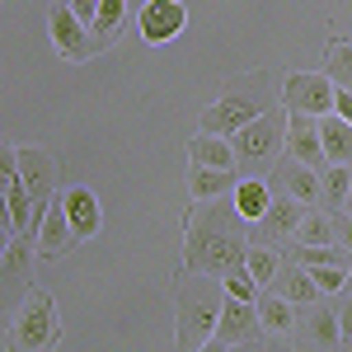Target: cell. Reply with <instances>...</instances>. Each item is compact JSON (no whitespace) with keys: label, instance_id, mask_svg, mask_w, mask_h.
I'll use <instances>...</instances> for the list:
<instances>
[{"label":"cell","instance_id":"cell-31","mask_svg":"<svg viewBox=\"0 0 352 352\" xmlns=\"http://www.w3.org/2000/svg\"><path fill=\"white\" fill-rule=\"evenodd\" d=\"M71 10L80 14L85 24H94V14H99V0H71Z\"/></svg>","mask_w":352,"mask_h":352},{"label":"cell","instance_id":"cell-8","mask_svg":"<svg viewBox=\"0 0 352 352\" xmlns=\"http://www.w3.org/2000/svg\"><path fill=\"white\" fill-rule=\"evenodd\" d=\"M263 338V320H258V300H240L226 292V310H221V324L212 348H244V343H258Z\"/></svg>","mask_w":352,"mask_h":352},{"label":"cell","instance_id":"cell-12","mask_svg":"<svg viewBox=\"0 0 352 352\" xmlns=\"http://www.w3.org/2000/svg\"><path fill=\"white\" fill-rule=\"evenodd\" d=\"M263 109H268V99H244V94H226V99H217L212 109H202L197 127H202V132H217V136H235L244 122H254V118H258Z\"/></svg>","mask_w":352,"mask_h":352},{"label":"cell","instance_id":"cell-27","mask_svg":"<svg viewBox=\"0 0 352 352\" xmlns=\"http://www.w3.org/2000/svg\"><path fill=\"white\" fill-rule=\"evenodd\" d=\"M296 240L300 244H333L338 240V235H333V212H329V207H310L305 221H300V230H296Z\"/></svg>","mask_w":352,"mask_h":352},{"label":"cell","instance_id":"cell-5","mask_svg":"<svg viewBox=\"0 0 352 352\" xmlns=\"http://www.w3.org/2000/svg\"><path fill=\"white\" fill-rule=\"evenodd\" d=\"M47 33H52V47L66 56V61H89L94 52H104L99 33L71 10V0H52V5H47Z\"/></svg>","mask_w":352,"mask_h":352},{"label":"cell","instance_id":"cell-7","mask_svg":"<svg viewBox=\"0 0 352 352\" xmlns=\"http://www.w3.org/2000/svg\"><path fill=\"white\" fill-rule=\"evenodd\" d=\"M305 212H310V207H305L300 197L277 192L272 207L249 226V240H258V244H292V240H296V230H300V221H305Z\"/></svg>","mask_w":352,"mask_h":352},{"label":"cell","instance_id":"cell-9","mask_svg":"<svg viewBox=\"0 0 352 352\" xmlns=\"http://www.w3.org/2000/svg\"><path fill=\"white\" fill-rule=\"evenodd\" d=\"M184 24H188L184 0H141V10H136V33H141V43H151V47L179 38Z\"/></svg>","mask_w":352,"mask_h":352},{"label":"cell","instance_id":"cell-23","mask_svg":"<svg viewBox=\"0 0 352 352\" xmlns=\"http://www.w3.org/2000/svg\"><path fill=\"white\" fill-rule=\"evenodd\" d=\"M282 263H287V254H282L277 244H258V240H249L244 268L254 272V282H258V287H272V277L282 272Z\"/></svg>","mask_w":352,"mask_h":352},{"label":"cell","instance_id":"cell-35","mask_svg":"<svg viewBox=\"0 0 352 352\" xmlns=\"http://www.w3.org/2000/svg\"><path fill=\"white\" fill-rule=\"evenodd\" d=\"M348 348H352V338H348Z\"/></svg>","mask_w":352,"mask_h":352},{"label":"cell","instance_id":"cell-33","mask_svg":"<svg viewBox=\"0 0 352 352\" xmlns=\"http://www.w3.org/2000/svg\"><path fill=\"white\" fill-rule=\"evenodd\" d=\"M343 212H348V217H352V192H348V202H343Z\"/></svg>","mask_w":352,"mask_h":352},{"label":"cell","instance_id":"cell-6","mask_svg":"<svg viewBox=\"0 0 352 352\" xmlns=\"http://www.w3.org/2000/svg\"><path fill=\"white\" fill-rule=\"evenodd\" d=\"M333 89H338V85L329 80V71H292V76L282 80V104L292 113L324 118V113H333Z\"/></svg>","mask_w":352,"mask_h":352},{"label":"cell","instance_id":"cell-17","mask_svg":"<svg viewBox=\"0 0 352 352\" xmlns=\"http://www.w3.org/2000/svg\"><path fill=\"white\" fill-rule=\"evenodd\" d=\"M240 184V169H221V164H188V202L207 197H230Z\"/></svg>","mask_w":352,"mask_h":352},{"label":"cell","instance_id":"cell-18","mask_svg":"<svg viewBox=\"0 0 352 352\" xmlns=\"http://www.w3.org/2000/svg\"><path fill=\"white\" fill-rule=\"evenodd\" d=\"M61 202H66V217H71V226H76V235H80V240L99 235V226H104V207H99L94 188H85V184H71V188L61 192Z\"/></svg>","mask_w":352,"mask_h":352},{"label":"cell","instance_id":"cell-25","mask_svg":"<svg viewBox=\"0 0 352 352\" xmlns=\"http://www.w3.org/2000/svg\"><path fill=\"white\" fill-rule=\"evenodd\" d=\"M320 184H324V207L338 212V207L348 202V192H352V164H324V169H320Z\"/></svg>","mask_w":352,"mask_h":352},{"label":"cell","instance_id":"cell-30","mask_svg":"<svg viewBox=\"0 0 352 352\" xmlns=\"http://www.w3.org/2000/svg\"><path fill=\"white\" fill-rule=\"evenodd\" d=\"M333 113L352 122V89H348V85H338V89H333Z\"/></svg>","mask_w":352,"mask_h":352},{"label":"cell","instance_id":"cell-20","mask_svg":"<svg viewBox=\"0 0 352 352\" xmlns=\"http://www.w3.org/2000/svg\"><path fill=\"white\" fill-rule=\"evenodd\" d=\"M188 164H221V169H240L235 164V141L217 132H197L188 136Z\"/></svg>","mask_w":352,"mask_h":352},{"label":"cell","instance_id":"cell-24","mask_svg":"<svg viewBox=\"0 0 352 352\" xmlns=\"http://www.w3.org/2000/svg\"><path fill=\"white\" fill-rule=\"evenodd\" d=\"M136 24V19H127V0H99V14H94V33H99V43L104 47H113L118 38H122V28Z\"/></svg>","mask_w":352,"mask_h":352},{"label":"cell","instance_id":"cell-26","mask_svg":"<svg viewBox=\"0 0 352 352\" xmlns=\"http://www.w3.org/2000/svg\"><path fill=\"white\" fill-rule=\"evenodd\" d=\"M324 71L333 85H348L352 89V43L348 38H329L324 43Z\"/></svg>","mask_w":352,"mask_h":352},{"label":"cell","instance_id":"cell-32","mask_svg":"<svg viewBox=\"0 0 352 352\" xmlns=\"http://www.w3.org/2000/svg\"><path fill=\"white\" fill-rule=\"evenodd\" d=\"M338 324H343V343H348V338H352V296L338 305Z\"/></svg>","mask_w":352,"mask_h":352},{"label":"cell","instance_id":"cell-2","mask_svg":"<svg viewBox=\"0 0 352 352\" xmlns=\"http://www.w3.org/2000/svg\"><path fill=\"white\" fill-rule=\"evenodd\" d=\"M226 310V282L212 272H192L184 268L174 277V343L184 352L212 348Z\"/></svg>","mask_w":352,"mask_h":352},{"label":"cell","instance_id":"cell-11","mask_svg":"<svg viewBox=\"0 0 352 352\" xmlns=\"http://www.w3.org/2000/svg\"><path fill=\"white\" fill-rule=\"evenodd\" d=\"M272 188L300 197L305 207H324V184H320V169H315V164H305V160H296L292 151L272 164Z\"/></svg>","mask_w":352,"mask_h":352},{"label":"cell","instance_id":"cell-19","mask_svg":"<svg viewBox=\"0 0 352 352\" xmlns=\"http://www.w3.org/2000/svg\"><path fill=\"white\" fill-rule=\"evenodd\" d=\"M272 292H282V296L296 300V305H310V300L324 296V292H320V282L310 277V268L296 263V258H287V263H282V272L272 277Z\"/></svg>","mask_w":352,"mask_h":352},{"label":"cell","instance_id":"cell-13","mask_svg":"<svg viewBox=\"0 0 352 352\" xmlns=\"http://www.w3.org/2000/svg\"><path fill=\"white\" fill-rule=\"evenodd\" d=\"M300 348H338L343 343V324H338V305H329L324 296L300 305V324H296Z\"/></svg>","mask_w":352,"mask_h":352},{"label":"cell","instance_id":"cell-34","mask_svg":"<svg viewBox=\"0 0 352 352\" xmlns=\"http://www.w3.org/2000/svg\"><path fill=\"white\" fill-rule=\"evenodd\" d=\"M348 292H352V272H348Z\"/></svg>","mask_w":352,"mask_h":352},{"label":"cell","instance_id":"cell-10","mask_svg":"<svg viewBox=\"0 0 352 352\" xmlns=\"http://www.w3.org/2000/svg\"><path fill=\"white\" fill-rule=\"evenodd\" d=\"M76 226L66 217V202H61V192H56L52 202L43 207V217H38V230H33V249L43 254V258H61V254H71L76 249Z\"/></svg>","mask_w":352,"mask_h":352},{"label":"cell","instance_id":"cell-1","mask_svg":"<svg viewBox=\"0 0 352 352\" xmlns=\"http://www.w3.org/2000/svg\"><path fill=\"white\" fill-rule=\"evenodd\" d=\"M249 254V221L240 217L235 197H207L192 202L184 217V268L226 277Z\"/></svg>","mask_w":352,"mask_h":352},{"label":"cell","instance_id":"cell-22","mask_svg":"<svg viewBox=\"0 0 352 352\" xmlns=\"http://www.w3.org/2000/svg\"><path fill=\"white\" fill-rule=\"evenodd\" d=\"M320 136H324V155L329 164H352V122L338 113L320 118Z\"/></svg>","mask_w":352,"mask_h":352},{"label":"cell","instance_id":"cell-16","mask_svg":"<svg viewBox=\"0 0 352 352\" xmlns=\"http://www.w3.org/2000/svg\"><path fill=\"white\" fill-rule=\"evenodd\" d=\"M258 320H263V338H296L300 324V305L287 300L282 292H258Z\"/></svg>","mask_w":352,"mask_h":352},{"label":"cell","instance_id":"cell-29","mask_svg":"<svg viewBox=\"0 0 352 352\" xmlns=\"http://www.w3.org/2000/svg\"><path fill=\"white\" fill-rule=\"evenodd\" d=\"M221 282H226V292H230V296H240V300H258V292H263V287L254 282V272L244 268V263H240V268H230Z\"/></svg>","mask_w":352,"mask_h":352},{"label":"cell","instance_id":"cell-28","mask_svg":"<svg viewBox=\"0 0 352 352\" xmlns=\"http://www.w3.org/2000/svg\"><path fill=\"white\" fill-rule=\"evenodd\" d=\"M5 277L10 282L28 277V235H10V244H5Z\"/></svg>","mask_w":352,"mask_h":352},{"label":"cell","instance_id":"cell-21","mask_svg":"<svg viewBox=\"0 0 352 352\" xmlns=\"http://www.w3.org/2000/svg\"><path fill=\"white\" fill-rule=\"evenodd\" d=\"M230 197H235L240 217L254 226V221H258V217H263V212L272 207V184H263L258 174H244L240 184H235V192H230Z\"/></svg>","mask_w":352,"mask_h":352},{"label":"cell","instance_id":"cell-3","mask_svg":"<svg viewBox=\"0 0 352 352\" xmlns=\"http://www.w3.org/2000/svg\"><path fill=\"white\" fill-rule=\"evenodd\" d=\"M230 141H235L240 174H268L272 164L282 160V151H287V104L282 109H263L254 122H244Z\"/></svg>","mask_w":352,"mask_h":352},{"label":"cell","instance_id":"cell-4","mask_svg":"<svg viewBox=\"0 0 352 352\" xmlns=\"http://www.w3.org/2000/svg\"><path fill=\"white\" fill-rule=\"evenodd\" d=\"M61 343V320H56V300L47 292H28L14 310L10 324V348H56Z\"/></svg>","mask_w":352,"mask_h":352},{"label":"cell","instance_id":"cell-15","mask_svg":"<svg viewBox=\"0 0 352 352\" xmlns=\"http://www.w3.org/2000/svg\"><path fill=\"white\" fill-rule=\"evenodd\" d=\"M287 151H292L296 160L315 164V169H324L329 155H324V136H320V118L287 109Z\"/></svg>","mask_w":352,"mask_h":352},{"label":"cell","instance_id":"cell-14","mask_svg":"<svg viewBox=\"0 0 352 352\" xmlns=\"http://www.w3.org/2000/svg\"><path fill=\"white\" fill-rule=\"evenodd\" d=\"M56 174H61V164H56L52 151H38V146H24V151H19V179H24V188L33 192L38 212L56 197Z\"/></svg>","mask_w":352,"mask_h":352}]
</instances>
